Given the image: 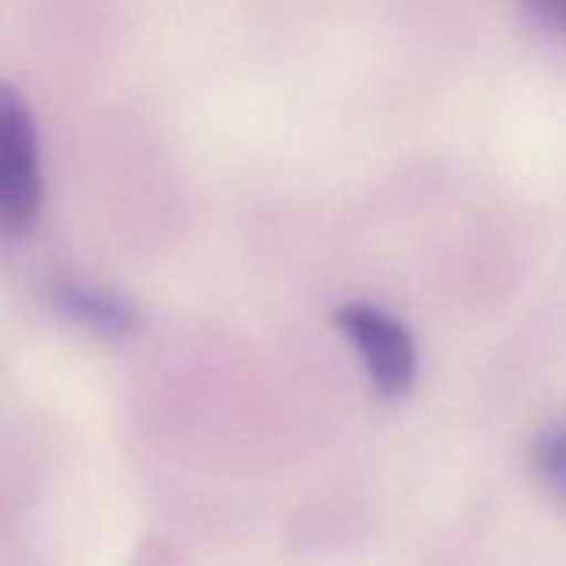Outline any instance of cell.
Segmentation results:
<instances>
[{
	"label": "cell",
	"mask_w": 566,
	"mask_h": 566,
	"mask_svg": "<svg viewBox=\"0 0 566 566\" xmlns=\"http://www.w3.org/2000/svg\"><path fill=\"white\" fill-rule=\"evenodd\" d=\"M55 304L64 310L66 315L77 321L83 326H92L99 335H130L138 329L142 318H138V310L130 302L119 296H111V293L92 291V287L72 285V282H61L55 287Z\"/></svg>",
	"instance_id": "3"
},
{
	"label": "cell",
	"mask_w": 566,
	"mask_h": 566,
	"mask_svg": "<svg viewBox=\"0 0 566 566\" xmlns=\"http://www.w3.org/2000/svg\"><path fill=\"white\" fill-rule=\"evenodd\" d=\"M335 324L357 346L370 381L387 398L412 390L418 376V352L407 326L390 313L368 302H348L337 307Z\"/></svg>",
	"instance_id": "2"
},
{
	"label": "cell",
	"mask_w": 566,
	"mask_h": 566,
	"mask_svg": "<svg viewBox=\"0 0 566 566\" xmlns=\"http://www.w3.org/2000/svg\"><path fill=\"white\" fill-rule=\"evenodd\" d=\"M528 11L553 28H566V0H525Z\"/></svg>",
	"instance_id": "5"
},
{
	"label": "cell",
	"mask_w": 566,
	"mask_h": 566,
	"mask_svg": "<svg viewBox=\"0 0 566 566\" xmlns=\"http://www.w3.org/2000/svg\"><path fill=\"white\" fill-rule=\"evenodd\" d=\"M44 199L36 122L25 97L0 83V230H31Z\"/></svg>",
	"instance_id": "1"
},
{
	"label": "cell",
	"mask_w": 566,
	"mask_h": 566,
	"mask_svg": "<svg viewBox=\"0 0 566 566\" xmlns=\"http://www.w3.org/2000/svg\"><path fill=\"white\" fill-rule=\"evenodd\" d=\"M534 470L553 495L566 497V423L547 426L534 440Z\"/></svg>",
	"instance_id": "4"
}]
</instances>
